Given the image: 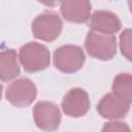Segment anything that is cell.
Here are the masks:
<instances>
[{"mask_svg": "<svg viewBox=\"0 0 132 132\" xmlns=\"http://www.w3.org/2000/svg\"><path fill=\"white\" fill-rule=\"evenodd\" d=\"M20 74V66L14 50H4L0 52V79L8 81Z\"/></svg>", "mask_w": 132, "mask_h": 132, "instance_id": "cell-11", "label": "cell"}, {"mask_svg": "<svg viewBox=\"0 0 132 132\" xmlns=\"http://www.w3.org/2000/svg\"><path fill=\"white\" fill-rule=\"evenodd\" d=\"M61 106L68 117L80 118L90 109L89 95L84 89L73 88L65 94Z\"/></svg>", "mask_w": 132, "mask_h": 132, "instance_id": "cell-7", "label": "cell"}, {"mask_svg": "<svg viewBox=\"0 0 132 132\" xmlns=\"http://www.w3.org/2000/svg\"><path fill=\"white\" fill-rule=\"evenodd\" d=\"M37 89L35 84L27 78H19L12 81L5 92L6 99L16 107H26L30 105L36 98Z\"/></svg>", "mask_w": 132, "mask_h": 132, "instance_id": "cell-5", "label": "cell"}, {"mask_svg": "<svg viewBox=\"0 0 132 132\" xmlns=\"http://www.w3.org/2000/svg\"><path fill=\"white\" fill-rule=\"evenodd\" d=\"M131 40H132V38H131V30L130 29L124 30L120 35V47H121L122 54L129 61L131 60V52H132Z\"/></svg>", "mask_w": 132, "mask_h": 132, "instance_id": "cell-13", "label": "cell"}, {"mask_svg": "<svg viewBox=\"0 0 132 132\" xmlns=\"http://www.w3.org/2000/svg\"><path fill=\"white\" fill-rule=\"evenodd\" d=\"M130 109V103L118 98L112 93L103 96L97 104L99 114L108 120L123 119L127 116Z\"/></svg>", "mask_w": 132, "mask_h": 132, "instance_id": "cell-8", "label": "cell"}, {"mask_svg": "<svg viewBox=\"0 0 132 132\" xmlns=\"http://www.w3.org/2000/svg\"><path fill=\"white\" fill-rule=\"evenodd\" d=\"M101 132H131V131H130V127L126 123L113 121L104 124Z\"/></svg>", "mask_w": 132, "mask_h": 132, "instance_id": "cell-14", "label": "cell"}, {"mask_svg": "<svg viewBox=\"0 0 132 132\" xmlns=\"http://www.w3.org/2000/svg\"><path fill=\"white\" fill-rule=\"evenodd\" d=\"M2 90H3V87H2V85H0V99L2 97Z\"/></svg>", "mask_w": 132, "mask_h": 132, "instance_id": "cell-15", "label": "cell"}, {"mask_svg": "<svg viewBox=\"0 0 132 132\" xmlns=\"http://www.w3.org/2000/svg\"><path fill=\"white\" fill-rule=\"evenodd\" d=\"M33 119L36 126L46 132L57 130L61 123V112L53 102L39 101L33 107Z\"/></svg>", "mask_w": 132, "mask_h": 132, "instance_id": "cell-6", "label": "cell"}, {"mask_svg": "<svg viewBox=\"0 0 132 132\" xmlns=\"http://www.w3.org/2000/svg\"><path fill=\"white\" fill-rule=\"evenodd\" d=\"M90 16L89 27L92 31L100 34L113 35V33H117L122 27L118 15L109 10H96Z\"/></svg>", "mask_w": 132, "mask_h": 132, "instance_id": "cell-9", "label": "cell"}, {"mask_svg": "<svg viewBox=\"0 0 132 132\" xmlns=\"http://www.w3.org/2000/svg\"><path fill=\"white\" fill-rule=\"evenodd\" d=\"M112 94L131 104L132 101V76L130 73H120L113 78Z\"/></svg>", "mask_w": 132, "mask_h": 132, "instance_id": "cell-12", "label": "cell"}, {"mask_svg": "<svg viewBox=\"0 0 132 132\" xmlns=\"http://www.w3.org/2000/svg\"><path fill=\"white\" fill-rule=\"evenodd\" d=\"M91 3L89 1H63L60 10L63 18L71 23H86L90 19Z\"/></svg>", "mask_w": 132, "mask_h": 132, "instance_id": "cell-10", "label": "cell"}, {"mask_svg": "<svg viewBox=\"0 0 132 132\" xmlns=\"http://www.w3.org/2000/svg\"><path fill=\"white\" fill-rule=\"evenodd\" d=\"M85 46L92 58L102 61L111 60L117 54V38L113 35L90 31L87 34Z\"/></svg>", "mask_w": 132, "mask_h": 132, "instance_id": "cell-3", "label": "cell"}, {"mask_svg": "<svg viewBox=\"0 0 132 132\" xmlns=\"http://www.w3.org/2000/svg\"><path fill=\"white\" fill-rule=\"evenodd\" d=\"M19 58L27 72L41 71L50 66L51 56L46 46L38 42H29L21 46Z\"/></svg>", "mask_w": 132, "mask_h": 132, "instance_id": "cell-1", "label": "cell"}, {"mask_svg": "<svg viewBox=\"0 0 132 132\" xmlns=\"http://www.w3.org/2000/svg\"><path fill=\"white\" fill-rule=\"evenodd\" d=\"M63 28V23L58 13L54 11H45L37 15L31 25V30L37 39L52 42L57 39Z\"/></svg>", "mask_w": 132, "mask_h": 132, "instance_id": "cell-2", "label": "cell"}, {"mask_svg": "<svg viewBox=\"0 0 132 132\" xmlns=\"http://www.w3.org/2000/svg\"><path fill=\"white\" fill-rule=\"evenodd\" d=\"M86 61L84 51L73 44L58 47L54 52L55 67L64 73H74L78 71Z\"/></svg>", "mask_w": 132, "mask_h": 132, "instance_id": "cell-4", "label": "cell"}]
</instances>
